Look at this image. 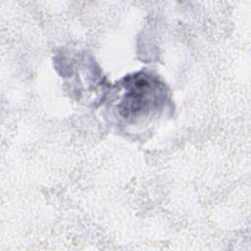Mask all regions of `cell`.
<instances>
[{"instance_id":"cell-1","label":"cell","mask_w":251,"mask_h":251,"mask_svg":"<svg viewBox=\"0 0 251 251\" xmlns=\"http://www.w3.org/2000/svg\"><path fill=\"white\" fill-rule=\"evenodd\" d=\"M165 84L152 74L139 72L123 78L113 99L116 116L125 126L151 124L166 108Z\"/></svg>"}]
</instances>
